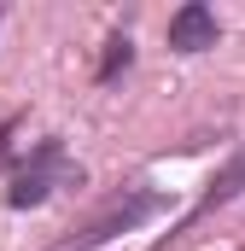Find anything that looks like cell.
Returning a JSON list of instances; mask_svg holds the SVG:
<instances>
[{
	"label": "cell",
	"mask_w": 245,
	"mask_h": 251,
	"mask_svg": "<svg viewBox=\"0 0 245 251\" xmlns=\"http://www.w3.org/2000/svg\"><path fill=\"white\" fill-rule=\"evenodd\" d=\"M164 199L158 193H146V187H122V193H111L88 222H76L64 240H53L47 251H99L105 240H117V234H128V228H140L152 210H158Z\"/></svg>",
	"instance_id": "obj_1"
},
{
	"label": "cell",
	"mask_w": 245,
	"mask_h": 251,
	"mask_svg": "<svg viewBox=\"0 0 245 251\" xmlns=\"http://www.w3.org/2000/svg\"><path fill=\"white\" fill-rule=\"evenodd\" d=\"M70 181H82V170L64 158V146L59 140H41L35 146V158L12 176V187H6V204L12 210H29V204H41L53 187H70Z\"/></svg>",
	"instance_id": "obj_2"
},
{
	"label": "cell",
	"mask_w": 245,
	"mask_h": 251,
	"mask_svg": "<svg viewBox=\"0 0 245 251\" xmlns=\"http://www.w3.org/2000/svg\"><path fill=\"white\" fill-rule=\"evenodd\" d=\"M216 12L204 6V0H187L181 12L170 18V47L175 53H204V47H216Z\"/></svg>",
	"instance_id": "obj_3"
},
{
	"label": "cell",
	"mask_w": 245,
	"mask_h": 251,
	"mask_svg": "<svg viewBox=\"0 0 245 251\" xmlns=\"http://www.w3.org/2000/svg\"><path fill=\"white\" fill-rule=\"evenodd\" d=\"M128 59H134V41H128V35H111V47H105V64H99V82H111L117 70H128Z\"/></svg>",
	"instance_id": "obj_4"
}]
</instances>
